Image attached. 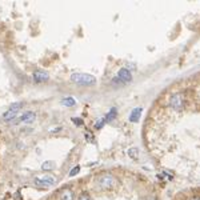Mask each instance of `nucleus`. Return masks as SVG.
<instances>
[{"mask_svg": "<svg viewBox=\"0 0 200 200\" xmlns=\"http://www.w3.org/2000/svg\"><path fill=\"white\" fill-rule=\"evenodd\" d=\"M71 82L79 86H95L96 78L88 74H74L71 75Z\"/></svg>", "mask_w": 200, "mask_h": 200, "instance_id": "obj_2", "label": "nucleus"}, {"mask_svg": "<svg viewBox=\"0 0 200 200\" xmlns=\"http://www.w3.org/2000/svg\"><path fill=\"white\" fill-rule=\"evenodd\" d=\"M23 108V103L22 102H19V103H14V104H11V107H10V110H8L6 114L3 115V119L6 120V122H10V120L12 119H15L16 118V115L19 114V111Z\"/></svg>", "mask_w": 200, "mask_h": 200, "instance_id": "obj_5", "label": "nucleus"}, {"mask_svg": "<svg viewBox=\"0 0 200 200\" xmlns=\"http://www.w3.org/2000/svg\"><path fill=\"white\" fill-rule=\"evenodd\" d=\"M76 200H92V198H91V195L88 194L87 191H82L78 195V199H76Z\"/></svg>", "mask_w": 200, "mask_h": 200, "instance_id": "obj_14", "label": "nucleus"}, {"mask_svg": "<svg viewBox=\"0 0 200 200\" xmlns=\"http://www.w3.org/2000/svg\"><path fill=\"white\" fill-rule=\"evenodd\" d=\"M104 123H106V122H104V119L99 120V122H98V123L95 124V128H96V130H100V128H102V127L104 126Z\"/></svg>", "mask_w": 200, "mask_h": 200, "instance_id": "obj_16", "label": "nucleus"}, {"mask_svg": "<svg viewBox=\"0 0 200 200\" xmlns=\"http://www.w3.org/2000/svg\"><path fill=\"white\" fill-rule=\"evenodd\" d=\"M170 106L174 108L175 111H183L184 106H186V96L182 92L174 94L170 99Z\"/></svg>", "mask_w": 200, "mask_h": 200, "instance_id": "obj_3", "label": "nucleus"}, {"mask_svg": "<svg viewBox=\"0 0 200 200\" xmlns=\"http://www.w3.org/2000/svg\"><path fill=\"white\" fill-rule=\"evenodd\" d=\"M59 200H75V191L72 188H63L59 192Z\"/></svg>", "mask_w": 200, "mask_h": 200, "instance_id": "obj_9", "label": "nucleus"}, {"mask_svg": "<svg viewBox=\"0 0 200 200\" xmlns=\"http://www.w3.org/2000/svg\"><path fill=\"white\" fill-rule=\"evenodd\" d=\"M119 186V180L112 174H102L95 180V188L99 191H112Z\"/></svg>", "mask_w": 200, "mask_h": 200, "instance_id": "obj_1", "label": "nucleus"}, {"mask_svg": "<svg viewBox=\"0 0 200 200\" xmlns=\"http://www.w3.org/2000/svg\"><path fill=\"white\" fill-rule=\"evenodd\" d=\"M131 79H132V75H131V72L127 70V68H122V70H119L118 72V76L114 79V83H128V82H131Z\"/></svg>", "mask_w": 200, "mask_h": 200, "instance_id": "obj_6", "label": "nucleus"}, {"mask_svg": "<svg viewBox=\"0 0 200 200\" xmlns=\"http://www.w3.org/2000/svg\"><path fill=\"white\" fill-rule=\"evenodd\" d=\"M79 172H80V167L76 166V167H74V168H72V170L70 171V176H71V178H74V176H76V175L79 174Z\"/></svg>", "mask_w": 200, "mask_h": 200, "instance_id": "obj_15", "label": "nucleus"}, {"mask_svg": "<svg viewBox=\"0 0 200 200\" xmlns=\"http://www.w3.org/2000/svg\"><path fill=\"white\" fill-rule=\"evenodd\" d=\"M116 115H118V112H116V108H112V110L108 112V115L104 118V122L108 123V122H112L115 118H116Z\"/></svg>", "mask_w": 200, "mask_h": 200, "instance_id": "obj_12", "label": "nucleus"}, {"mask_svg": "<svg viewBox=\"0 0 200 200\" xmlns=\"http://www.w3.org/2000/svg\"><path fill=\"white\" fill-rule=\"evenodd\" d=\"M54 168H55V163L51 162V160H48V162H44L42 164V170H44V171H51V170H54Z\"/></svg>", "mask_w": 200, "mask_h": 200, "instance_id": "obj_13", "label": "nucleus"}, {"mask_svg": "<svg viewBox=\"0 0 200 200\" xmlns=\"http://www.w3.org/2000/svg\"><path fill=\"white\" fill-rule=\"evenodd\" d=\"M34 182H35L36 186L40 187V188H48V187H51V186H54V184L58 183V179H56L54 175L47 174V175L40 176V178H35Z\"/></svg>", "mask_w": 200, "mask_h": 200, "instance_id": "obj_4", "label": "nucleus"}, {"mask_svg": "<svg viewBox=\"0 0 200 200\" xmlns=\"http://www.w3.org/2000/svg\"><path fill=\"white\" fill-rule=\"evenodd\" d=\"M35 119H36V114H35V112L34 111H27V112H24V114L18 119V123L31 124V123L35 122Z\"/></svg>", "mask_w": 200, "mask_h": 200, "instance_id": "obj_8", "label": "nucleus"}, {"mask_svg": "<svg viewBox=\"0 0 200 200\" xmlns=\"http://www.w3.org/2000/svg\"><path fill=\"white\" fill-rule=\"evenodd\" d=\"M62 104L66 107H74V106H76V100L74 98H71V96H68V98H64L62 100Z\"/></svg>", "mask_w": 200, "mask_h": 200, "instance_id": "obj_11", "label": "nucleus"}, {"mask_svg": "<svg viewBox=\"0 0 200 200\" xmlns=\"http://www.w3.org/2000/svg\"><path fill=\"white\" fill-rule=\"evenodd\" d=\"M72 122L76 123V124H78V126H82L83 120H82V119H78V118H72Z\"/></svg>", "mask_w": 200, "mask_h": 200, "instance_id": "obj_17", "label": "nucleus"}, {"mask_svg": "<svg viewBox=\"0 0 200 200\" xmlns=\"http://www.w3.org/2000/svg\"><path fill=\"white\" fill-rule=\"evenodd\" d=\"M32 78H34L36 83H43L50 79V75H48V72L43 71V70H36V71H34V74H32Z\"/></svg>", "mask_w": 200, "mask_h": 200, "instance_id": "obj_7", "label": "nucleus"}, {"mask_svg": "<svg viewBox=\"0 0 200 200\" xmlns=\"http://www.w3.org/2000/svg\"><path fill=\"white\" fill-rule=\"evenodd\" d=\"M190 200H200V195H196V196H192Z\"/></svg>", "mask_w": 200, "mask_h": 200, "instance_id": "obj_18", "label": "nucleus"}, {"mask_svg": "<svg viewBox=\"0 0 200 200\" xmlns=\"http://www.w3.org/2000/svg\"><path fill=\"white\" fill-rule=\"evenodd\" d=\"M144 200H156V198H155V196H147Z\"/></svg>", "mask_w": 200, "mask_h": 200, "instance_id": "obj_19", "label": "nucleus"}, {"mask_svg": "<svg viewBox=\"0 0 200 200\" xmlns=\"http://www.w3.org/2000/svg\"><path fill=\"white\" fill-rule=\"evenodd\" d=\"M140 112H142V108H135V110L132 111V114L130 115V122H132V123L138 122L140 118Z\"/></svg>", "mask_w": 200, "mask_h": 200, "instance_id": "obj_10", "label": "nucleus"}]
</instances>
